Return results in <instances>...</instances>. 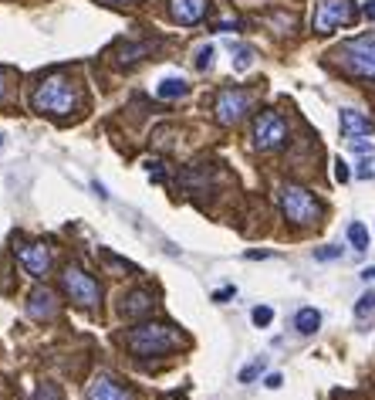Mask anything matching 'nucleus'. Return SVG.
<instances>
[{
    "label": "nucleus",
    "instance_id": "obj_1",
    "mask_svg": "<svg viewBox=\"0 0 375 400\" xmlns=\"http://www.w3.org/2000/svg\"><path fill=\"white\" fill-rule=\"evenodd\" d=\"M183 333H176L166 322H139L125 333V346L132 356H169L183 346Z\"/></svg>",
    "mask_w": 375,
    "mask_h": 400
},
{
    "label": "nucleus",
    "instance_id": "obj_2",
    "mask_svg": "<svg viewBox=\"0 0 375 400\" xmlns=\"http://www.w3.org/2000/svg\"><path fill=\"white\" fill-rule=\"evenodd\" d=\"M31 106H34V112H41V115L65 119L78 106V92L68 75H48L44 81H38V88L31 95Z\"/></svg>",
    "mask_w": 375,
    "mask_h": 400
},
{
    "label": "nucleus",
    "instance_id": "obj_3",
    "mask_svg": "<svg viewBox=\"0 0 375 400\" xmlns=\"http://www.w3.org/2000/svg\"><path fill=\"white\" fill-rule=\"evenodd\" d=\"M335 54H338V61H342V68H345L349 75L375 85V34L351 38V41H345Z\"/></svg>",
    "mask_w": 375,
    "mask_h": 400
},
{
    "label": "nucleus",
    "instance_id": "obj_4",
    "mask_svg": "<svg viewBox=\"0 0 375 400\" xmlns=\"http://www.w3.org/2000/svg\"><path fill=\"white\" fill-rule=\"evenodd\" d=\"M281 211L298 227H311V224L322 221V204L315 200L311 190L298 187V184H284L281 187Z\"/></svg>",
    "mask_w": 375,
    "mask_h": 400
},
{
    "label": "nucleus",
    "instance_id": "obj_5",
    "mask_svg": "<svg viewBox=\"0 0 375 400\" xmlns=\"http://www.w3.org/2000/svg\"><path fill=\"white\" fill-rule=\"evenodd\" d=\"M61 289H65V295H68L75 305H81V309H92V305L101 302V285L88 271H81L78 265H68L61 271Z\"/></svg>",
    "mask_w": 375,
    "mask_h": 400
},
{
    "label": "nucleus",
    "instance_id": "obj_6",
    "mask_svg": "<svg viewBox=\"0 0 375 400\" xmlns=\"http://www.w3.org/2000/svg\"><path fill=\"white\" fill-rule=\"evenodd\" d=\"M284 143H288V122L281 119V112H274V109L257 112V119H253V146L260 153H271V150H281Z\"/></svg>",
    "mask_w": 375,
    "mask_h": 400
},
{
    "label": "nucleus",
    "instance_id": "obj_7",
    "mask_svg": "<svg viewBox=\"0 0 375 400\" xmlns=\"http://www.w3.org/2000/svg\"><path fill=\"white\" fill-rule=\"evenodd\" d=\"M250 106H253V95H250L247 88L226 85V88H220V95H217V102H213V112H217V122H220V126H237L250 112Z\"/></svg>",
    "mask_w": 375,
    "mask_h": 400
},
{
    "label": "nucleus",
    "instance_id": "obj_8",
    "mask_svg": "<svg viewBox=\"0 0 375 400\" xmlns=\"http://www.w3.org/2000/svg\"><path fill=\"white\" fill-rule=\"evenodd\" d=\"M355 21V3L351 0H318L315 3V31L331 34L335 27H345Z\"/></svg>",
    "mask_w": 375,
    "mask_h": 400
},
{
    "label": "nucleus",
    "instance_id": "obj_9",
    "mask_svg": "<svg viewBox=\"0 0 375 400\" xmlns=\"http://www.w3.org/2000/svg\"><path fill=\"white\" fill-rule=\"evenodd\" d=\"M14 251H17V258H21V265H24L27 275L44 278L51 271V248L48 244H14Z\"/></svg>",
    "mask_w": 375,
    "mask_h": 400
},
{
    "label": "nucleus",
    "instance_id": "obj_10",
    "mask_svg": "<svg viewBox=\"0 0 375 400\" xmlns=\"http://www.w3.org/2000/svg\"><path fill=\"white\" fill-rule=\"evenodd\" d=\"M27 316L34 322H51L58 319V295L51 292L48 285H38L27 295Z\"/></svg>",
    "mask_w": 375,
    "mask_h": 400
},
{
    "label": "nucleus",
    "instance_id": "obj_11",
    "mask_svg": "<svg viewBox=\"0 0 375 400\" xmlns=\"http://www.w3.org/2000/svg\"><path fill=\"white\" fill-rule=\"evenodd\" d=\"M85 397L88 400H135V394H132L128 387H122V383H115L108 374H99L88 383Z\"/></svg>",
    "mask_w": 375,
    "mask_h": 400
},
{
    "label": "nucleus",
    "instance_id": "obj_12",
    "mask_svg": "<svg viewBox=\"0 0 375 400\" xmlns=\"http://www.w3.org/2000/svg\"><path fill=\"white\" fill-rule=\"evenodd\" d=\"M210 10V0H169V14H173L176 24L183 27H193L200 24Z\"/></svg>",
    "mask_w": 375,
    "mask_h": 400
},
{
    "label": "nucleus",
    "instance_id": "obj_13",
    "mask_svg": "<svg viewBox=\"0 0 375 400\" xmlns=\"http://www.w3.org/2000/svg\"><path fill=\"white\" fill-rule=\"evenodd\" d=\"M338 122H342V136L345 139H369L375 133V122L369 115H362L358 109H342Z\"/></svg>",
    "mask_w": 375,
    "mask_h": 400
},
{
    "label": "nucleus",
    "instance_id": "obj_14",
    "mask_svg": "<svg viewBox=\"0 0 375 400\" xmlns=\"http://www.w3.org/2000/svg\"><path fill=\"white\" fill-rule=\"evenodd\" d=\"M152 305H156V298H152L149 292H132L122 298V316H128V319H139V316H146Z\"/></svg>",
    "mask_w": 375,
    "mask_h": 400
},
{
    "label": "nucleus",
    "instance_id": "obj_15",
    "mask_svg": "<svg viewBox=\"0 0 375 400\" xmlns=\"http://www.w3.org/2000/svg\"><path fill=\"white\" fill-rule=\"evenodd\" d=\"M294 329H298L301 336H315L318 329H322V312L318 309H298V316H294Z\"/></svg>",
    "mask_w": 375,
    "mask_h": 400
},
{
    "label": "nucleus",
    "instance_id": "obj_16",
    "mask_svg": "<svg viewBox=\"0 0 375 400\" xmlns=\"http://www.w3.org/2000/svg\"><path fill=\"white\" fill-rule=\"evenodd\" d=\"M186 92H190V85L183 79H162L156 85V95H159V99H183Z\"/></svg>",
    "mask_w": 375,
    "mask_h": 400
},
{
    "label": "nucleus",
    "instance_id": "obj_17",
    "mask_svg": "<svg viewBox=\"0 0 375 400\" xmlns=\"http://www.w3.org/2000/svg\"><path fill=\"white\" fill-rule=\"evenodd\" d=\"M349 241H351V248L362 255V251L369 248V227H365L362 221H351L349 224Z\"/></svg>",
    "mask_w": 375,
    "mask_h": 400
},
{
    "label": "nucleus",
    "instance_id": "obj_18",
    "mask_svg": "<svg viewBox=\"0 0 375 400\" xmlns=\"http://www.w3.org/2000/svg\"><path fill=\"white\" fill-rule=\"evenodd\" d=\"M369 316H375V292L372 289L355 302V319H369Z\"/></svg>",
    "mask_w": 375,
    "mask_h": 400
},
{
    "label": "nucleus",
    "instance_id": "obj_19",
    "mask_svg": "<svg viewBox=\"0 0 375 400\" xmlns=\"http://www.w3.org/2000/svg\"><path fill=\"white\" fill-rule=\"evenodd\" d=\"M264 367H267V363H264V360H253V363H247V367H244V370H240V376H237V380H240V383H253V380H257V376L264 374Z\"/></svg>",
    "mask_w": 375,
    "mask_h": 400
},
{
    "label": "nucleus",
    "instance_id": "obj_20",
    "mask_svg": "<svg viewBox=\"0 0 375 400\" xmlns=\"http://www.w3.org/2000/svg\"><path fill=\"white\" fill-rule=\"evenodd\" d=\"M250 319H253V326H260V329H264V326H271V322H274V309H271V305H257V309L250 312Z\"/></svg>",
    "mask_w": 375,
    "mask_h": 400
},
{
    "label": "nucleus",
    "instance_id": "obj_21",
    "mask_svg": "<svg viewBox=\"0 0 375 400\" xmlns=\"http://www.w3.org/2000/svg\"><path fill=\"white\" fill-rule=\"evenodd\" d=\"M250 65H253V51H250V48H237V51H233V68H237V72H247Z\"/></svg>",
    "mask_w": 375,
    "mask_h": 400
},
{
    "label": "nucleus",
    "instance_id": "obj_22",
    "mask_svg": "<svg viewBox=\"0 0 375 400\" xmlns=\"http://www.w3.org/2000/svg\"><path fill=\"white\" fill-rule=\"evenodd\" d=\"M34 400H65V397H61V390H58L54 383H38V390H34Z\"/></svg>",
    "mask_w": 375,
    "mask_h": 400
},
{
    "label": "nucleus",
    "instance_id": "obj_23",
    "mask_svg": "<svg viewBox=\"0 0 375 400\" xmlns=\"http://www.w3.org/2000/svg\"><path fill=\"white\" fill-rule=\"evenodd\" d=\"M213 45H203L200 51H197V68H200V72H206V68H210V65H213Z\"/></svg>",
    "mask_w": 375,
    "mask_h": 400
},
{
    "label": "nucleus",
    "instance_id": "obj_24",
    "mask_svg": "<svg viewBox=\"0 0 375 400\" xmlns=\"http://www.w3.org/2000/svg\"><path fill=\"white\" fill-rule=\"evenodd\" d=\"M358 180H372L375 170H372V157H358V170H355Z\"/></svg>",
    "mask_w": 375,
    "mask_h": 400
},
{
    "label": "nucleus",
    "instance_id": "obj_25",
    "mask_svg": "<svg viewBox=\"0 0 375 400\" xmlns=\"http://www.w3.org/2000/svg\"><path fill=\"white\" fill-rule=\"evenodd\" d=\"M338 255H342V248H338V244H335V248H318V251H315V258H318V262H331V258H338Z\"/></svg>",
    "mask_w": 375,
    "mask_h": 400
},
{
    "label": "nucleus",
    "instance_id": "obj_26",
    "mask_svg": "<svg viewBox=\"0 0 375 400\" xmlns=\"http://www.w3.org/2000/svg\"><path fill=\"white\" fill-rule=\"evenodd\" d=\"M349 177H351V173H349V163H345V160H335V180H338V184H345Z\"/></svg>",
    "mask_w": 375,
    "mask_h": 400
},
{
    "label": "nucleus",
    "instance_id": "obj_27",
    "mask_svg": "<svg viewBox=\"0 0 375 400\" xmlns=\"http://www.w3.org/2000/svg\"><path fill=\"white\" fill-rule=\"evenodd\" d=\"M146 170H149V177H152V180H156V184H162V180H166V173H162V166H159V163H156V160H149V163H146Z\"/></svg>",
    "mask_w": 375,
    "mask_h": 400
},
{
    "label": "nucleus",
    "instance_id": "obj_28",
    "mask_svg": "<svg viewBox=\"0 0 375 400\" xmlns=\"http://www.w3.org/2000/svg\"><path fill=\"white\" fill-rule=\"evenodd\" d=\"M230 295H237V289H233V285H226V289H217V292H213V302H230Z\"/></svg>",
    "mask_w": 375,
    "mask_h": 400
},
{
    "label": "nucleus",
    "instance_id": "obj_29",
    "mask_svg": "<svg viewBox=\"0 0 375 400\" xmlns=\"http://www.w3.org/2000/svg\"><path fill=\"white\" fill-rule=\"evenodd\" d=\"M264 383H267L271 390H277V387L284 383V376H281V374H267V380H264Z\"/></svg>",
    "mask_w": 375,
    "mask_h": 400
},
{
    "label": "nucleus",
    "instance_id": "obj_30",
    "mask_svg": "<svg viewBox=\"0 0 375 400\" xmlns=\"http://www.w3.org/2000/svg\"><path fill=\"white\" fill-rule=\"evenodd\" d=\"M247 258H253V262L257 258H271V251H247Z\"/></svg>",
    "mask_w": 375,
    "mask_h": 400
},
{
    "label": "nucleus",
    "instance_id": "obj_31",
    "mask_svg": "<svg viewBox=\"0 0 375 400\" xmlns=\"http://www.w3.org/2000/svg\"><path fill=\"white\" fill-rule=\"evenodd\" d=\"M362 278H365V282H375V265L365 268V271H362Z\"/></svg>",
    "mask_w": 375,
    "mask_h": 400
},
{
    "label": "nucleus",
    "instance_id": "obj_32",
    "mask_svg": "<svg viewBox=\"0 0 375 400\" xmlns=\"http://www.w3.org/2000/svg\"><path fill=\"white\" fill-rule=\"evenodd\" d=\"M365 17H375V0L372 3H365Z\"/></svg>",
    "mask_w": 375,
    "mask_h": 400
},
{
    "label": "nucleus",
    "instance_id": "obj_33",
    "mask_svg": "<svg viewBox=\"0 0 375 400\" xmlns=\"http://www.w3.org/2000/svg\"><path fill=\"white\" fill-rule=\"evenodd\" d=\"M101 3H135V0H101Z\"/></svg>",
    "mask_w": 375,
    "mask_h": 400
},
{
    "label": "nucleus",
    "instance_id": "obj_34",
    "mask_svg": "<svg viewBox=\"0 0 375 400\" xmlns=\"http://www.w3.org/2000/svg\"><path fill=\"white\" fill-rule=\"evenodd\" d=\"M3 143H7V139H3V133H0V150H3Z\"/></svg>",
    "mask_w": 375,
    "mask_h": 400
},
{
    "label": "nucleus",
    "instance_id": "obj_35",
    "mask_svg": "<svg viewBox=\"0 0 375 400\" xmlns=\"http://www.w3.org/2000/svg\"><path fill=\"white\" fill-rule=\"evenodd\" d=\"M0 95H3V75H0Z\"/></svg>",
    "mask_w": 375,
    "mask_h": 400
}]
</instances>
